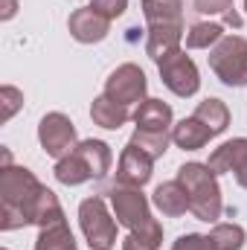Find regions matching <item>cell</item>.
Segmentation results:
<instances>
[{"instance_id": "1", "label": "cell", "mask_w": 247, "mask_h": 250, "mask_svg": "<svg viewBox=\"0 0 247 250\" xmlns=\"http://www.w3.org/2000/svg\"><path fill=\"white\" fill-rule=\"evenodd\" d=\"M64 221L62 204L47 187L35 181V175L23 166L6 163L0 169V227L18 230L23 224H56Z\"/></svg>"}, {"instance_id": "2", "label": "cell", "mask_w": 247, "mask_h": 250, "mask_svg": "<svg viewBox=\"0 0 247 250\" xmlns=\"http://www.w3.org/2000/svg\"><path fill=\"white\" fill-rule=\"evenodd\" d=\"M178 181L189 195V212L201 221H218L224 212L221 189L215 181V172L204 163H186L178 169Z\"/></svg>"}, {"instance_id": "3", "label": "cell", "mask_w": 247, "mask_h": 250, "mask_svg": "<svg viewBox=\"0 0 247 250\" xmlns=\"http://www.w3.org/2000/svg\"><path fill=\"white\" fill-rule=\"evenodd\" d=\"M108 169H111V148L102 140H84L56 163V178L67 187H79L90 178L93 181L105 178Z\"/></svg>"}, {"instance_id": "4", "label": "cell", "mask_w": 247, "mask_h": 250, "mask_svg": "<svg viewBox=\"0 0 247 250\" xmlns=\"http://www.w3.org/2000/svg\"><path fill=\"white\" fill-rule=\"evenodd\" d=\"M209 67L230 87L247 84V41L242 35H224L209 50Z\"/></svg>"}, {"instance_id": "5", "label": "cell", "mask_w": 247, "mask_h": 250, "mask_svg": "<svg viewBox=\"0 0 247 250\" xmlns=\"http://www.w3.org/2000/svg\"><path fill=\"white\" fill-rule=\"evenodd\" d=\"M79 221H82V230H84V239L93 250H111L117 242V224L111 218V212L105 209V201L99 195L82 201L79 207Z\"/></svg>"}, {"instance_id": "6", "label": "cell", "mask_w": 247, "mask_h": 250, "mask_svg": "<svg viewBox=\"0 0 247 250\" xmlns=\"http://www.w3.org/2000/svg\"><path fill=\"white\" fill-rule=\"evenodd\" d=\"M111 207H114V218H117L123 227H128V230H140V227H145L148 221H154L151 212H148L145 195L137 187L117 184V187L111 189Z\"/></svg>"}, {"instance_id": "7", "label": "cell", "mask_w": 247, "mask_h": 250, "mask_svg": "<svg viewBox=\"0 0 247 250\" xmlns=\"http://www.w3.org/2000/svg\"><path fill=\"white\" fill-rule=\"evenodd\" d=\"M157 67H160L163 84H166L175 96H195V93H198V87H201L198 67H195V62L186 56L184 50H178L175 56L163 59Z\"/></svg>"}, {"instance_id": "8", "label": "cell", "mask_w": 247, "mask_h": 250, "mask_svg": "<svg viewBox=\"0 0 247 250\" xmlns=\"http://www.w3.org/2000/svg\"><path fill=\"white\" fill-rule=\"evenodd\" d=\"M145 87H148L145 73H143L137 64H123V67H117V70L111 73V79H108V84H105V96L131 108V105H140V102H143Z\"/></svg>"}, {"instance_id": "9", "label": "cell", "mask_w": 247, "mask_h": 250, "mask_svg": "<svg viewBox=\"0 0 247 250\" xmlns=\"http://www.w3.org/2000/svg\"><path fill=\"white\" fill-rule=\"evenodd\" d=\"M38 140H41V146H44V151L50 157L62 160V157H67L76 148V128H73V123L64 114L56 111V114H47L41 120V125H38Z\"/></svg>"}, {"instance_id": "10", "label": "cell", "mask_w": 247, "mask_h": 250, "mask_svg": "<svg viewBox=\"0 0 247 250\" xmlns=\"http://www.w3.org/2000/svg\"><path fill=\"white\" fill-rule=\"evenodd\" d=\"M215 175H224V172H233L239 187L247 189V140H230L224 146H218L212 154H209V163H206Z\"/></svg>"}, {"instance_id": "11", "label": "cell", "mask_w": 247, "mask_h": 250, "mask_svg": "<svg viewBox=\"0 0 247 250\" xmlns=\"http://www.w3.org/2000/svg\"><path fill=\"white\" fill-rule=\"evenodd\" d=\"M151 166H154V157L145 154L140 146H134L128 140V146L123 148V157H120V169H117V181L125 187H143L148 184L151 178Z\"/></svg>"}, {"instance_id": "12", "label": "cell", "mask_w": 247, "mask_h": 250, "mask_svg": "<svg viewBox=\"0 0 247 250\" xmlns=\"http://www.w3.org/2000/svg\"><path fill=\"white\" fill-rule=\"evenodd\" d=\"M67 26H70V35H73L76 41H82V44H96V41H102V38L108 35L111 21H108L105 15H99L93 6H84V9H76V12L70 15Z\"/></svg>"}, {"instance_id": "13", "label": "cell", "mask_w": 247, "mask_h": 250, "mask_svg": "<svg viewBox=\"0 0 247 250\" xmlns=\"http://www.w3.org/2000/svg\"><path fill=\"white\" fill-rule=\"evenodd\" d=\"M137 131H151V134H166L172 125V108L160 99H145L134 111Z\"/></svg>"}, {"instance_id": "14", "label": "cell", "mask_w": 247, "mask_h": 250, "mask_svg": "<svg viewBox=\"0 0 247 250\" xmlns=\"http://www.w3.org/2000/svg\"><path fill=\"white\" fill-rule=\"evenodd\" d=\"M181 38H184V26H148L145 53L160 64L163 59H169L181 50Z\"/></svg>"}, {"instance_id": "15", "label": "cell", "mask_w": 247, "mask_h": 250, "mask_svg": "<svg viewBox=\"0 0 247 250\" xmlns=\"http://www.w3.org/2000/svg\"><path fill=\"white\" fill-rule=\"evenodd\" d=\"M154 207L163 212V215H169V218H178V215H184L186 209H189V195H186V189L181 187V181H169V184H160V187L154 189Z\"/></svg>"}, {"instance_id": "16", "label": "cell", "mask_w": 247, "mask_h": 250, "mask_svg": "<svg viewBox=\"0 0 247 250\" xmlns=\"http://www.w3.org/2000/svg\"><path fill=\"white\" fill-rule=\"evenodd\" d=\"M181 0H143V15L148 26H184Z\"/></svg>"}, {"instance_id": "17", "label": "cell", "mask_w": 247, "mask_h": 250, "mask_svg": "<svg viewBox=\"0 0 247 250\" xmlns=\"http://www.w3.org/2000/svg\"><path fill=\"white\" fill-rule=\"evenodd\" d=\"M215 134L201 123L198 117H189V120H181V123L172 128V143H178L186 151H195V148H204Z\"/></svg>"}, {"instance_id": "18", "label": "cell", "mask_w": 247, "mask_h": 250, "mask_svg": "<svg viewBox=\"0 0 247 250\" xmlns=\"http://www.w3.org/2000/svg\"><path fill=\"white\" fill-rule=\"evenodd\" d=\"M90 117H93V123L102 125V128H120V125H125L128 120H131V108L114 102V99H108V96L102 93L99 99H93Z\"/></svg>"}, {"instance_id": "19", "label": "cell", "mask_w": 247, "mask_h": 250, "mask_svg": "<svg viewBox=\"0 0 247 250\" xmlns=\"http://www.w3.org/2000/svg\"><path fill=\"white\" fill-rule=\"evenodd\" d=\"M35 250H76V239H73L67 221H56V224L41 227Z\"/></svg>"}, {"instance_id": "20", "label": "cell", "mask_w": 247, "mask_h": 250, "mask_svg": "<svg viewBox=\"0 0 247 250\" xmlns=\"http://www.w3.org/2000/svg\"><path fill=\"white\" fill-rule=\"evenodd\" d=\"M192 117H198L212 134H221V131L230 125V111H227V105H224L221 99H204V102L195 108Z\"/></svg>"}, {"instance_id": "21", "label": "cell", "mask_w": 247, "mask_h": 250, "mask_svg": "<svg viewBox=\"0 0 247 250\" xmlns=\"http://www.w3.org/2000/svg\"><path fill=\"white\" fill-rule=\"evenodd\" d=\"M160 242H163V227H160V221L154 218V221H148L145 227L131 230L128 239L123 242V250H157Z\"/></svg>"}, {"instance_id": "22", "label": "cell", "mask_w": 247, "mask_h": 250, "mask_svg": "<svg viewBox=\"0 0 247 250\" xmlns=\"http://www.w3.org/2000/svg\"><path fill=\"white\" fill-rule=\"evenodd\" d=\"M221 38H224L221 23H195L186 32V47L189 50H206V47H215Z\"/></svg>"}, {"instance_id": "23", "label": "cell", "mask_w": 247, "mask_h": 250, "mask_svg": "<svg viewBox=\"0 0 247 250\" xmlns=\"http://www.w3.org/2000/svg\"><path fill=\"white\" fill-rule=\"evenodd\" d=\"M209 242L215 250H239L245 245V230L239 224H215L209 233Z\"/></svg>"}, {"instance_id": "24", "label": "cell", "mask_w": 247, "mask_h": 250, "mask_svg": "<svg viewBox=\"0 0 247 250\" xmlns=\"http://www.w3.org/2000/svg\"><path fill=\"white\" fill-rule=\"evenodd\" d=\"M169 140H172V134H169V131H166V134H151V131H137V134L131 137V143H134V146H140V148H143L145 154H151L154 160L166 154V148H169Z\"/></svg>"}, {"instance_id": "25", "label": "cell", "mask_w": 247, "mask_h": 250, "mask_svg": "<svg viewBox=\"0 0 247 250\" xmlns=\"http://www.w3.org/2000/svg\"><path fill=\"white\" fill-rule=\"evenodd\" d=\"M192 6L201 15H227L233 9V0H192Z\"/></svg>"}, {"instance_id": "26", "label": "cell", "mask_w": 247, "mask_h": 250, "mask_svg": "<svg viewBox=\"0 0 247 250\" xmlns=\"http://www.w3.org/2000/svg\"><path fill=\"white\" fill-rule=\"evenodd\" d=\"M172 250H215V248H212L209 236H198V233H189V236H181V239L175 242V248H172Z\"/></svg>"}, {"instance_id": "27", "label": "cell", "mask_w": 247, "mask_h": 250, "mask_svg": "<svg viewBox=\"0 0 247 250\" xmlns=\"http://www.w3.org/2000/svg\"><path fill=\"white\" fill-rule=\"evenodd\" d=\"M99 15H105L108 21H114V18H120L125 12V6H128V0H93L90 3Z\"/></svg>"}, {"instance_id": "28", "label": "cell", "mask_w": 247, "mask_h": 250, "mask_svg": "<svg viewBox=\"0 0 247 250\" xmlns=\"http://www.w3.org/2000/svg\"><path fill=\"white\" fill-rule=\"evenodd\" d=\"M0 99H3V120H9L21 108V102H23V96H21L18 87H3L0 90Z\"/></svg>"}, {"instance_id": "29", "label": "cell", "mask_w": 247, "mask_h": 250, "mask_svg": "<svg viewBox=\"0 0 247 250\" xmlns=\"http://www.w3.org/2000/svg\"><path fill=\"white\" fill-rule=\"evenodd\" d=\"M15 15V0H3V21H9Z\"/></svg>"}, {"instance_id": "30", "label": "cell", "mask_w": 247, "mask_h": 250, "mask_svg": "<svg viewBox=\"0 0 247 250\" xmlns=\"http://www.w3.org/2000/svg\"><path fill=\"white\" fill-rule=\"evenodd\" d=\"M245 9H247V0H245Z\"/></svg>"}]
</instances>
